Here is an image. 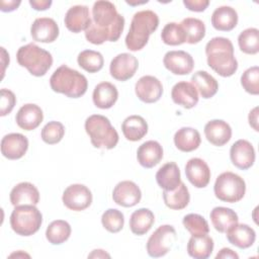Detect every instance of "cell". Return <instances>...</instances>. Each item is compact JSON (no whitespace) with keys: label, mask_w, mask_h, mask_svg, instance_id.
Listing matches in <instances>:
<instances>
[{"label":"cell","mask_w":259,"mask_h":259,"mask_svg":"<svg viewBox=\"0 0 259 259\" xmlns=\"http://www.w3.org/2000/svg\"><path fill=\"white\" fill-rule=\"evenodd\" d=\"M135 92L141 101L145 103H154L162 97L163 86L158 78L146 75L137 81Z\"/></svg>","instance_id":"12"},{"label":"cell","mask_w":259,"mask_h":259,"mask_svg":"<svg viewBox=\"0 0 259 259\" xmlns=\"http://www.w3.org/2000/svg\"><path fill=\"white\" fill-rule=\"evenodd\" d=\"M103 228L109 233H118L124 225V217L121 211L115 208L106 209L101 217Z\"/></svg>","instance_id":"42"},{"label":"cell","mask_w":259,"mask_h":259,"mask_svg":"<svg viewBox=\"0 0 259 259\" xmlns=\"http://www.w3.org/2000/svg\"><path fill=\"white\" fill-rule=\"evenodd\" d=\"M226 234L228 241L240 249H247L251 247L256 240L255 231L246 224L237 223L232 226Z\"/></svg>","instance_id":"25"},{"label":"cell","mask_w":259,"mask_h":259,"mask_svg":"<svg viewBox=\"0 0 259 259\" xmlns=\"http://www.w3.org/2000/svg\"><path fill=\"white\" fill-rule=\"evenodd\" d=\"M240 50L248 55H255L259 52V30L249 27L243 30L238 36Z\"/></svg>","instance_id":"39"},{"label":"cell","mask_w":259,"mask_h":259,"mask_svg":"<svg viewBox=\"0 0 259 259\" xmlns=\"http://www.w3.org/2000/svg\"><path fill=\"white\" fill-rule=\"evenodd\" d=\"M185 175L196 188H204L210 180V170L206 162L200 158H191L185 165Z\"/></svg>","instance_id":"17"},{"label":"cell","mask_w":259,"mask_h":259,"mask_svg":"<svg viewBox=\"0 0 259 259\" xmlns=\"http://www.w3.org/2000/svg\"><path fill=\"white\" fill-rule=\"evenodd\" d=\"M230 158L233 165L237 168L247 170L251 168L255 162V150L252 144L247 140H238L231 147Z\"/></svg>","instance_id":"16"},{"label":"cell","mask_w":259,"mask_h":259,"mask_svg":"<svg viewBox=\"0 0 259 259\" xmlns=\"http://www.w3.org/2000/svg\"><path fill=\"white\" fill-rule=\"evenodd\" d=\"M207 65L220 76L231 77L238 69L232 41L223 36L212 37L205 46Z\"/></svg>","instance_id":"2"},{"label":"cell","mask_w":259,"mask_h":259,"mask_svg":"<svg viewBox=\"0 0 259 259\" xmlns=\"http://www.w3.org/2000/svg\"><path fill=\"white\" fill-rule=\"evenodd\" d=\"M28 149V140L19 133L5 135L1 140V153L9 160L22 158Z\"/></svg>","instance_id":"15"},{"label":"cell","mask_w":259,"mask_h":259,"mask_svg":"<svg viewBox=\"0 0 259 259\" xmlns=\"http://www.w3.org/2000/svg\"><path fill=\"white\" fill-rule=\"evenodd\" d=\"M52 3L53 2L51 0H29L30 6L37 11H44L49 9Z\"/></svg>","instance_id":"48"},{"label":"cell","mask_w":259,"mask_h":259,"mask_svg":"<svg viewBox=\"0 0 259 259\" xmlns=\"http://www.w3.org/2000/svg\"><path fill=\"white\" fill-rule=\"evenodd\" d=\"M124 27V18L110 1H96L92 7V20L85 30L86 39L93 45L116 41Z\"/></svg>","instance_id":"1"},{"label":"cell","mask_w":259,"mask_h":259,"mask_svg":"<svg viewBox=\"0 0 259 259\" xmlns=\"http://www.w3.org/2000/svg\"><path fill=\"white\" fill-rule=\"evenodd\" d=\"M156 181L164 190H175L181 182L180 170L177 164L175 162L164 164L156 173Z\"/></svg>","instance_id":"27"},{"label":"cell","mask_w":259,"mask_h":259,"mask_svg":"<svg viewBox=\"0 0 259 259\" xmlns=\"http://www.w3.org/2000/svg\"><path fill=\"white\" fill-rule=\"evenodd\" d=\"M204 135L210 144L222 147L231 140L232 128L225 120L212 119L204 125Z\"/></svg>","instance_id":"22"},{"label":"cell","mask_w":259,"mask_h":259,"mask_svg":"<svg viewBox=\"0 0 259 259\" xmlns=\"http://www.w3.org/2000/svg\"><path fill=\"white\" fill-rule=\"evenodd\" d=\"M177 239L175 229L170 225L160 226L147 242V253L149 256L158 258L165 256L173 247Z\"/></svg>","instance_id":"9"},{"label":"cell","mask_w":259,"mask_h":259,"mask_svg":"<svg viewBox=\"0 0 259 259\" xmlns=\"http://www.w3.org/2000/svg\"><path fill=\"white\" fill-rule=\"evenodd\" d=\"M190 81V83L196 88V90H198L199 94L204 99L211 98L217 94L219 90L218 81L205 71L195 72L192 75Z\"/></svg>","instance_id":"33"},{"label":"cell","mask_w":259,"mask_h":259,"mask_svg":"<svg viewBox=\"0 0 259 259\" xmlns=\"http://www.w3.org/2000/svg\"><path fill=\"white\" fill-rule=\"evenodd\" d=\"M182 224L184 228L191 234V236L208 234L209 227L206 220L197 213H188L183 220Z\"/></svg>","instance_id":"41"},{"label":"cell","mask_w":259,"mask_h":259,"mask_svg":"<svg viewBox=\"0 0 259 259\" xmlns=\"http://www.w3.org/2000/svg\"><path fill=\"white\" fill-rule=\"evenodd\" d=\"M20 1L19 0H8V1H5V0H2L0 2V10L3 11V12H11L15 9L18 8V6L20 5Z\"/></svg>","instance_id":"47"},{"label":"cell","mask_w":259,"mask_h":259,"mask_svg":"<svg viewBox=\"0 0 259 259\" xmlns=\"http://www.w3.org/2000/svg\"><path fill=\"white\" fill-rule=\"evenodd\" d=\"M238 23V13L231 6H220L211 14V24L217 30L230 31Z\"/></svg>","instance_id":"28"},{"label":"cell","mask_w":259,"mask_h":259,"mask_svg":"<svg viewBox=\"0 0 259 259\" xmlns=\"http://www.w3.org/2000/svg\"><path fill=\"white\" fill-rule=\"evenodd\" d=\"M163 158V148L157 141L143 143L137 151V159L144 168H153Z\"/></svg>","instance_id":"24"},{"label":"cell","mask_w":259,"mask_h":259,"mask_svg":"<svg viewBox=\"0 0 259 259\" xmlns=\"http://www.w3.org/2000/svg\"><path fill=\"white\" fill-rule=\"evenodd\" d=\"M91 20L89 8L86 5L72 6L68 9L64 18L66 27L74 33L85 31L90 26Z\"/></svg>","instance_id":"19"},{"label":"cell","mask_w":259,"mask_h":259,"mask_svg":"<svg viewBox=\"0 0 259 259\" xmlns=\"http://www.w3.org/2000/svg\"><path fill=\"white\" fill-rule=\"evenodd\" d=\"M214 195L222 201L234 203L240 201L246 192L244 179L233 172L227 171L220 174L213 186Z\"/></svg>","instance_id":"8"},{"label":"cell","mask_w":259,"mask_h":259,"mask_svg":"<svg viewBox=\"0 0 259 259\" xmlns=\"http://www.w3.org/2000/svg\"><path fill=\"white\" fill-rule=\"evenodd\" d=\"M118 98L116 87L109 82H101L97 84L93 90L92 99L96 107L108 109L112 107Z\"/></svg>","instance_id":"26"},{"label":"cell","mask_w":259,"mask_h":259,"mask_svg":"<svg viewBox=\"0 0 259 259\" xmlns=\"http://www.w3.org/2000/svg\"><path fill=\"white\" fill-rule=\"evenodd\" d=\"M241 85L246 92L252 95L259 94V68L253 66L248 68L241 76Z\"/></svg>","instance_id":"44"},{"label":"cell","mask_w":259,"mask_h":259,"mask_svg":"<svg viewBox=\"0 0 259 259\" xmlns=\"http://www.w3.org/2000/svg\"><path fill=\"white\" fill-rule=\"evenodd\" d=\"M78 65L88 73H96L103 68V56L93 50L82 51L77 57Z\"/></svg>","instance_id":"38"},{"label":"cell","mask_w":259,"mask_h":259,"mask_svg":"<svg viewBox=\"0 0 259 259\" xmlns=\"http://www.w3.org/2000/svg\"><path fill=\"white\" fill-rule=\"evenodd\" d=\"M124 138L132 142L142 140L148 133V123L141 115H130L121 124Z\"/></svg>","instance_id":"31"},{"label":"cell","mask_w":259,"mask_h":259,"mask_svg":"<svg viewBox=\"0 0 259 259\" xmlns=\"http://www.w3.org/2000/svg\"><path fill=\"white\" fill-rule=\"evenodd\" d=\"M165 68L174 75H187L192 72L194 61L185 51H169L163 58Z\"/></svg>","instance_id":"13"},{"label":"cell","mask_w":259,"mask_h":259,"mask_svg":"<svg viewBox=\"0 0 259 259\" xmlns=\"http://www.w3.org/2000/svg\"><path fill=\"white\" fill-rule=\"evenodd\" d=\"M238 259L239 258V255L233 251L232 249L230 248H223L220 250V252L215 255V259Z\"/></svg>","instance_id":"49"},{"label":"cell","mask_w":259,"mask_h":259,"mask_svg":"<svg viewBox=\"0 0 259 259\" xmlns=\"http://www.w3.org/2000/svg\"><path fill=\"white\" fill-rule=\"evenodd\" d=\"M85 131L91 144L97 149H113L118 143V134L109 119L101 114H92L85 120Z\"/></svg>","instance_id":"5"},{"label":"cell","mask_w":259,"mask_h":259,"mask_svg":"<svg viewBox=\"0 0 259 259\" xmlns=\"http://www.w3.org/2000/svg\"><path fill=\"white\" fill-rule=\"evenodd\" d=\"M155 222V215L149 208L142 207L135 210L130 219V229L133 234L143 236L150 231Z\"/></svg>","instance_id":"34"},{"label":"cell","mask_w":259,"mask_h":259,"mask_svg":"<svg viewBox=\"0 0 259 259\" xmlns=\"http://www.w3.org/2000/svg\"><path fill=\"white\" fill-rule=\"evenodd\" d=\"M16 103V97L14 93L6 88L1 89V109H0V115L5 116L8 113L12 111L14 108V105Z\"/></svg>","instance_id":"45"},{"label":"cell","mask_w":259,"mask_h":259,"mask_svg":"<svg viewBox=\"0 0 259 259\" xmlns=\"http://www.w3.org/2000/svg\"><path fill=\"white\" fill-rule=\"evenodd\" d=\"M62 200L67 208L81 211L90 206L92 193L90 189L83 184H72L64 190Z\"/></svg>","instance_id":"10"},{"label":"cell","mask_w":259,"mask_h":259,"mask_svg":"<svg viewBox=\"0 0 259 259\" xmlns=\"http://www.w3.org/2000/svg\"><path fill=\"white\" fill-rule=\"evenodd\" d=\"M180 25L182 26L185 35H186V42L190 45H194L202 40L205 36V25L202 20L194 17H187L184 18Z\"/></svg>","instance_id":"37"},{"label":"cell","mask_w":259,"mask_h":259,"mask_svg":"<svg viewBox=\"0 0 259 259\" xmlns=\"http://www.w3.org/2000/svg\"><path fill=\"white\" fill-rule=\"evenodd\" d=\"M16 60L21 67L26 68L28 72L35 77L46 75L53 65L51 53L32 42L18 49Z\"/></svg>","instance_id":"6"},{"label":"cell","mask_w":259,"mask_h":259,"mask_svg":"<svg viewBox=\"0 0 259 259\" xmlns=\"http://www.w3.org/2000/svg\"><path fill=\"white\" fill-rule=\"evenodd\" d=\"M248 120H249V124L250 126L255 131L258 132L259 131V126H258V107H254L248 115Z\"/></svg>","instance_id":"50"},{"label":"cell","mask_w":259,"mask_h":259,"mask_svg":"<svg viewBox=\"0 0 259 259\" xmlns=\"http://www.w3.org/2000/svg\"><path fill=\"white\" fill-rule=\"evenodd\" d=\"M209 218L213 228L220 233H226L232 226L239 221L238 214L229 207L217 206L212 208Z\"/></svg>","instance_id":"32"},{"label":"cell","mask_w":259,"mask_h":259,"mask_svg":"<svg viewBox=\"0 0 259 259\" xmlns=\"http://www.w3.org/2000/svg\"><path fill=\"white\" fill-rule=\"evenodd\" d=\"M163 200L165 204L171 209L180 210L185 208L190 200V194L187 186L183 182H180V184L177 186L175 190H164Z\"/></svg>","instance_id":"35"},{"label":"cell","mask_w":259,"mask_h":259,"mask_svg":"<svg viewBox=\"0 0 259 259\" xmlns=\"http://www.w3.org/2000/svg\"><path fill=\"white\" fill-rule=\"evenodd\" d=\"M171 98L174 103L190 109L197 104L199 97L196 88L190 82L180 81L172 87Z\"/></svg>","instance_id":"21"},{"label":"cell","mask_w":259,"mask_h":259,"mask_svg":"<svg viewBox=\"0 0 259 259\" xmlns=\"http://www.w3.org/2000/svg\"><path fill=\"white\" fill-rule=\"evenodd\" d=\"M148 1H143V2H131V1H126L127 4L130 5H139V4H144V3H147Z\"/></svg>","instance_id":"52"},{"label":"cell","mask_w":259,"mask_h":259,"mask_svg":"<svg viewBox=\"0 0 259 259\" xmlns=\"http://www.w3.org/2000/svg\"><path fill=\"white\" fill-rule=\"evenodd\" d=\"M39 201L37 188L29 182H20L10 191V202L12 205H36Z\"/></svg>","instance_id":"23"},{"label":"cell","mask_w":259,"mask_h":259,"mask_svg":"<svg viewBox=\"0 0 259 259\" xmlns=\"http://www.w3.org/2000/svg\"><path fill=\"white\" fill-rule=\"evenodd\" d=\"M65 135V126L60 121H49L41 130V140L49 145H55L61 142Z\"/></svg>","instance_id":"43"},{"label":"cell","mask_w":259,"mask_h":259,"mask_svg":"<svg viewBox=\"0 0 259 259\" xmlns=\"http://www.w3.org/2000/svg\"><path fill=\"white\" fill-rule=\"evenodd\" d=\"M159 17L152 10H142L134 14L130 30L125 36V46L132 52L144 49L150 35L158 28Z\"/></svg>","instance_id":"3"},{"label":"cell","mask_w":259,"mask_h":259,"mask_svg":"<svg viewBox=\"0 0 259 259\" xmlns=\"http://www.w3.org/2000/svg\"><path fill=\"white\" fill-rule=\"evenodd\" d=\"M30 34L33 40L38 42H53L59 36V26L50 17L36 18L30 26Z\"/></svg>","instance_id":"18"},{"label":"cell","mask_w":259,"mask_h":259,"mask_svg":"<svg viewBox=\"0 0 259 259\" xmlns=\"http://www.w3.org/2000/svg\"><path fill=\"white\" fill-rule=\"evenodd\" d=\"M50 86L57 93L70 98H79L86 93L88 82L86 77L77 70L62 65L51 76Z\"/></svg>","instance_id":"4"},{"label":"cell","mask_w":259,"mask_h":259,"mask_svg":"<svg viewBox=\"0 0 259 259\" xmlns=\"http://www.w3.org/2000/svg\"><path fill=\"white\" fill-rule=\"evenodd\" d=\"M88 258H110V255L108 253H106L104 250L96 249V250H93L88 255Z\"/></svg>","instance_id":"51"},{"label":"cell","mask_w":259,"mask_h":259,"mask_svg":"<svg viewBox=\"0 0 259 259\" xmlns=\"http://www.w3.org/2000/svg\"><path fill=\"white\" fill-rule=\"evenodd\" d=\"M213 250V240L207 235L191 236L187 243V253L194 259H206Z\"/></svg>","instance_id":"30"},{"label":"cell","mask_w":259,"mask_h":259,"mask_svg":"<svg viewBox=\"0 0 259 259\" xmlns=\"http://www.w3.org/2000/svg\"><path fill=\"white\" fill-rule=\"evenodd\" d=\"M161 38L168 46H179L186 41V35L182 26L176 22H169L163 27Z\"/></svg>","instance_id":"40"},{"label":"cell","mask_w":259,"mask_h":259,"mask_svg":"<svg viewBox=\"0 0 259 259\" xmlns=\"http://www.w3.org/2000/svg\"><path fill=\"white\" fill-rule=\"evenodd\" d=\"M141 198L142 192L140 187L130 180L118 182L112 191L113 201L123 207L135 206L141 201Z\"/></svg>","instance_id":"14"},{"label":"cell","mask_w":259,"mask_h":259,"mask_svg":"<svg viewBox=\"0 0 259 259\" xmlns=\"http://www.w3.org/2000/svg\"><path fill=\"white\" fill-rule=\"evenodd\" d=\"M71 226L64 220L53 221L47 228L46 238L53 245H61L66 242L71 235Z\"/></svg>","instance_id":"36"},{"label":"cell","mask_w":259,"mask_h":259,"mask_svg":"<svg viewBox=\"0 0 259 259\" xmlns=\"http://www.w3.org/2000/svg\"><path fill=\"white\" fill-rule=\"evenodd\" d=\"M41 223V212L35 205H17L10 215L11 229L19 236L28 237L35 234L39 230Z\"/></svg>","instance_id":"7"},{"label":"cell","mask_w":259,"mask_h":259,"mask_svg":"<svg viewBox=\"0 0 259 259\" xmlns=\"http://www.w3.org/2000/svg\"><path fill=\"white\" fill-rule=\"evenodd\" d=\"M42 119L44 113L41 108L33 103L22 105L15 115L17 125L24 131L35 130L41 123Z\"/></svg>","instance_id":"20"},{"label":"cell","mask_w":259,"mask_h":259,"mask_svg":"<svg viewBox=\"0 0 259 259\" xmlns=\"http://www.w3.org/2000/svg\"><path fill=\"white\" fill-rule=\"evenodd\" d=\"M138 67L139 62L135 56L128 53H121L111 60L109 72L115 80L126 81L134 77Z\"/></svg>","instance_id":"11"},{"label":"cell","mask_w":259,"mask_h":259,"mask_svg":"<svg viewBox=\"0 0 259 259\" xmlns=\"http://www.w3.org/2000/svg\"><path fill=\"white\" fill-rule=\"evenodd\" d=\"M183 4L190 11L202 12L209 5V1L208 0H184Z\"/></svg>","instance_id":"46"},{"label":"cell","mask_w":259,"mask_h":259,"mask_svg":"<svg viewBox=\"0 0 259 259\" xmlns=\"http://www.w3.org/2000/svg\"><path fill=\"white\" fill-rule=\"evenodd\" d=\"M200 143V134L193 127H181L174 135L175 147L181 152H192L199 147Z\"/></svg>","instance_id":"29"}]
</instances>
